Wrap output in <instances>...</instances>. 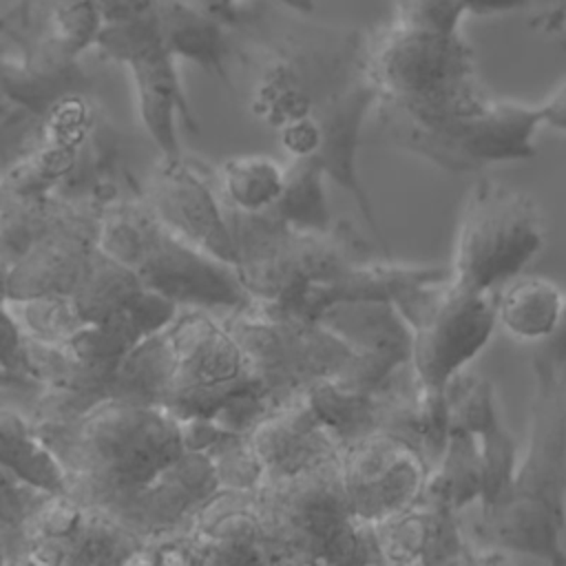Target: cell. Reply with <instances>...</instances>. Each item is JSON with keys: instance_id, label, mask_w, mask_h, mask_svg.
<instances>
[{"instance_id": "43", "label": "cell", "mask_w": 566, "mask_h": 566, "mask_svg": "<svg viewBox=\"0 0 566 566\" xmlns=\"http://www.w3.org/2000/svg\"><path fill=\"white\" fill-rule=\"evenodd\" d=\"M13 562V555H11V542H9V535L7 531L2 528L0 524V564H9Z\"/></svg>"}, {"instance_id": "31", "label": "cell", "mask_w": 566, "mask_h": 566, "mask_svg": "<svg viewBox=\"0 0 566 566\" xmlns=\"http://www.w3.org/2000/svg\"><path fill=\"white\" fill-rule=\"evenodd\" d=\"M272 212L298 232H327L334 228L327 177L314 159H290L285 164L283 195Z\"/></svg>"}, {"instance_id": "26", "label": "cell", "mask_w": 566, "mask_h": 566, "mask_svg": "<svg viewBox=\"0 0 566 566\" xmlns=\"http://www.w3.org/2000/svg\"><path fill=\"white\" fill-rule=\"evenodd\" d=\"M497 325L515 340L544 343L559 327L566 292L535 274H517L493 292Z\"/></svg>"}, {"instance_id": "20", "label": "cell", "mask_w": 566, "mask_h": 566, "mask_svg": "<svg viewBox=\"0 0 566 566\" xmlns=\"http://www.w3.org/2000/svg\"><path fill=\"white\" fill-rule=\"evenodd\" d=\"M369 526L380 564H471L462 513L427 486L402 511Z\"/></svg>"}, {"instance_id": "40", "label": "cell", "mask_w": 566, "mask_h": 566, "mask_svg": "<svg viewBox=\"0 0 566 566\" xmlns=\"http://www.w3.org/2000/svg\"><path fill=\"white\" fill-rule=\"evenodd\" d=\"M467 15L489 18V15H506L520 13L537 7V0H460Z\"/></svg>"}, {"instance_id": "9", "label": "cell", "mask_w": 566, "mask_h": 566, "mask_svg": "<svg viewBox=\"0 0 566 566\" xmlns=\"http://www.w3.org/2000/svg\"><path fill=\"white\" fill-rule=\"evenodd\" d=\"M367 33L354 27L310 24L265 42L254 57L248 108L279 130L310 115L363 75Z\"/></svg>"}, {"instance_id": "2", "label": "cell", "mask_w": 566, "mask_h": 566, "mask_svg": "<svg viewBox=\"0 0 566 566\" xmlns=\"http://www.w3.org/2000/svg\"><path fill=\"white\" fill-rule=\"evenodd\" d=\"M528 444L493 506L462 513L471 564L537 559L566 564V365L531 360Z\"/></svg>"}, {"instance_id": "35", "label": "cell", "mask_w": 566, "mask_h": 566, "mask_svg": "<svg viewBox=\"0 0 566 566\" xmlns=\"http://www.w3.org/2000/svg\"><path fill=\"white\" fill-rule=\"evenodd\" d=\"M206 453L214 467L219 489L223 491H259L265 482L263 464L245 431H228Z\"/></svg>"}, {"instance_id": "30", "label": "cell", "mask_w": 566, "mask_h": 566, "mask_svg": "<svg viewBox=\"0 0 566 566\" xmlns=\"http://www.w3.org/2000/svg\"><path fill=\"white\" fill-rule=\"evenodd\" d=\"M303 398L340 444L376 429L378 394L356 389L338 378H325L310 385Z\"/></svg>"}, {"instance_id": "8", "label": "cell", "mask_w": 566, "mask_h": 566, "mask_svg": "<svg viewBox=\"0 0 566 566\" xmlns=\"http://www.w3.org/2000/svg\"><path fill=\"white\" fill-rule=\"evenodd\" d=\"M374 115L385 139L451 175L482 172L484 168L531 159L535 135L544 126L539 104L493 99L431 115L402 113L376 106Z\"/></svg>"}, {"instance_id": "38", "label": "cell", "mask_w": 566, "mask_h": 566, "mask_svg": "<svg viewBox=\"0 0 566 566\" xmlns=\"http://www.w3.org/2000/svg\"><path fill=\"white\" fill-rule=\"evenodd\" d=\"M276 133H279V144L287 155V159H312L318 153L321 124L314 113L285 124Z\"/></svg>"}, {"instance_id": "13", "label": "cell", "mask_w": 566, "mask_h": 566, "mask_svg": "<svg viewBox=\"0 0 566 566\" xmlns=\"http://www.w3.org/2000/svg\"><path fill=\"white\" fill-rule=\"evenodd\" d=\"M95 49L130 73L139 122L159 155L181 153L177 119L190 133H199V119L179 80L177 60L159 35L155 9L139 18L108 22Z\"/></svg>"}, {"instance_id": "22", "label": "cell", "mask_w": 566, "mask_h": 566, "mask_svg": "<svg viewBox=\"0 0 566 566\" xmlns=\"http://www.w3.org/2000/svg\"><path fill=\"white\" fill-rule=\"evenodd\" d=\"M245 436L263 464L265 482L298 475L340 451V442L321 424L303 394L265 411Z\"/></svg>"}, {"instance_id": "10", "label": "cell", "mask_w": 566, "mask_h": 566, "mask_svg": "<svg viewBox=\"0 0 566 566\" xmlns=\"http://www.w3.org/2000/svg\"><path fill=\"white\" fill-rule=\"evenodd\" d=\"M221 318L241 345L270 407L318 380L345 376L356 358V352L316 318L276 305L254 301Z\"/></svg>"}, {"instance_id": "11", "label": "cell", "mask_w": 566, "mask_h": 566, "mask_svg": "<svg viewBox=\"0 0 566 566\" xmlns=\"http://www.w3.org/2000/svg\"><path fill=\"white\" fill-rule=\"evenodd\" d=\"M544 241L546 223L535 199L493 177H480L460 212L451 279L478 292H495L524 272Z\"/></svg>"}, {"instance_id": "29", "label": "cell", "mask_w": 566, "mask_h": 566, "mask_svg": "<svg viewBox=\"0 0 566 566\" xmlns=\"http://www.w3.org/2000/svg\"><path fill=\"white\" fill-rule=\"evenodd\" d=\"M228 208L256 214L276 206L285 186V166L268 155H234L214 166Z\"/></svg>"}, {"instance_id": "16", "label": "cell", "mask_w": 566, "mask_h": 566, "mask_svg": "<svg viewBox=\"0 0 566 566\" xmlns=\"http://www.w3.org/2000/svg\"><path fill=\"white\" fill-rule=\"evenodd\" d=\"M338 464L349 511L363 524L402 511L420 495L429 475L413 449L380 429L340 444Z\"/></svg>"}, {"instance_id": "1", "label": "cell", "mask_w": 566, "mask_h": 566, "mask_svg": "<svg viewBox=\"0 0 566 566\" xmlns=\"http://www.w3.org/2000/svg\"><path fill=\"white\" fill-rule=\"evenodd\" d=\"M66 473V493L148 542L161 531V486L192 451L166 407L111 396L82 413L33 422Z\"/></svg>"}, {"instance_id": "25", "label": "cell", "mask_w": 566, "mask_h": 566, "mask_svg": "<svg viewBox=\"0 0 566 566\" xmlns=\"http://www.w3.org/2000/svg\"><path fill=\"white\" fill-rule=\"evenodd\" d=\"M155 22L177 62H190L232 88L228 69L230 24L192 0H155Z\"/></svg>"}, {"instance_id": "44", "label": "cell", "mask_w": 566, "mask_h": 566, "mask_svg": "<svg viewBox=\"0 0 566 566\" xmlns=\"http://www.w3.org/2000/svg\"><path fill=\"white\" fill-rule=\"evenodd\" d=\"M4 283H7V268L0 261V298H4Z\"/></svg>"}, {"instance_id": "21", "label": "cell", "mask_w": 566, "mask_h": 566, "mask_svg": "<svg viewBox=\"0 0 566 566\" xmlns=\"http://www.w3.org/2000/svg\"><path fill=\"white\" fill-rule=\"evenodd\" d=\"M2 42L7 46H0V91L11 106L42 115L69 95L91 93L93 77L82 57L53 40L35 33Z\"/></svg>"}, {"instance_id": "32", "label": "cell", "mask_w": 566, "mask_h": 566, "mask_svg": "<svg viewBox=\"0 0 566 566\" xmlns=\"http://www.w3.org/2000/svg\"><path fill=\"white\" fill-rule=\"evenodd\" d=\"M424 486L464 513L482 500V460L469 431L451 429L440 460L431 467Z\"/></svg>"}, {"instance_id": "6", "label": "cell", "mask_w": 566, "mask_h": 566, "mask_svg": "<svg viewBox=\"0 0 566 566\" xmlns=\"http://www.w3.org/2000/svg\"><path fill=\"white\" fill-rule=\"evenodd\" d=\"M265 564H380L371 526L347 504L338 455L256 491Z\"/></svg>"}, {"instance_id": "17", "label": "cell", "mask_w": 566, "mask_h": 566, "mask_svg": "<svg viewBox=\"0 0 566 566\" xmlns=\"http://www.w3.org/2000/svg\"><path fill=\"white\" fill-rule=\"evenodd\" d=\"M99 208L57 197V208L49 228L7 272L4 298L40 294L69 296L88 256L99 245Z\"/></svg>"}, {"instance_id": "36", "label": "cell", "mask_w": 566, "mask_h": 566, "mask_svg": "<svg viewBox=\"0 0 566 566\" xmlns=\"http://www.w3.org/2000/svg\"><path fill=\"white\" fill-rule=\"evenodd\" d=\"M391 20L429 33H462L467 18L460 0H391Z\"/></svg>"}, {"instance_id": "42", "label": "cell", "mask_w": 566, "mask_h": 566, "mask_svg": "<svg viewBox=\"0 0 566 566\" xmlns=\"http://www.w3.org/2000/svg\"><path fill=\"white\" fill-rule=\"evenodd\" d=\"M537 104L542 111V124L566 133V80L546 99Z\"/></svg>"}, {"instance_id": "39", "label": "cell", "mask_w": 566, "mask_h": 566, "mask_svg": "<svg viewBox=\"0 0 566 566\" xmlns=\"http://www.w3.org/2000/svg\"><path fill=\"white\" fill-rule=\"evenodd\" d=\"M192 2L201 4L203 9H208L210 13L221 18L226 24H237L239 22V4L243 0H192ZM270 2H276L296 15H312V11H314V0H270Z\"/></svg>"}, {"instance_id": "47", "label": "cell", "mask_w": 566, "mask_h": 566, "mask_svg": "<svg viewBox=\"0 0 566 566\" xmlns=\"http://www.w3.org/2000/svg\"><path fill=\"white\" fill-rule=\"evenodd\" d=\"M559 2H562V0H559ZM557 7H559V4H557ZM557 7H555V9H557ZM551 11H553V9H551Z\"/></svg>"}, {"instance_id": "12", "label": "cell", "mask_w": 566, "mask_h": 566, "mask_svg": "<svg viewBox=\"0 0 566 566\" xmlns=\"http://www.w3.org/2000/svg\"><path fill=\"white\" fill-rule=\"evenodd\" d=\"M394 305L411 332V371L427 387H444L467 369L497 327L493 292L451 276L418 285Z\"/></svg>"}, {"instance_id": "41", "label": "cell", "mask_w": 566, "mask_h": 566, "mask_svg": "<svg viewBox=\"0 0 566 566\" xmlns=\"http://www.w3.org/2000/svg\"><path fill=\"white\" fill-rule=\"evenodd\" d=\"M533 360H542L548 365H566V303L555 334L533 347Z\"/></svg>"}, {"instance_id": "3", "label": "cell", "mask_w": 566, "mask_h": 566, "mask_svg": "<svg viewBox=\"0 0 566 566\" xmlns=\"http://www.w3.org/2000/svg\"><path fill=\"white\" fill-rule=\"evenodd\" d=\"M168 378L161 396L179 420H214L232 431H248L270 402L250 363L221 314L179 307L164 327Z\"/></svg>"}, {"instance_id": "37", "label": "cell", "mask_w": 566, "mask_h": 566, "mask_svg": "<svg viewBox=\"0 0 566 566\" xmlns=\"http://www.w3.org/2000/svg\"><path fill=\"white\" fill-rule=\"evenodd\" d=\"M24 363V336L0 298V385H33Z\"/></svg>"}, {"instance_id": "4", "label": "cell", "mask_w": 566, "mask_h": 566, "mask_svg": "<svg viewBox=\"0 0 566 566\" xmlns=\"http://www.w3.org/2000/svg\"><path fill=\"white\" fill-rule=\"evenodd\" d=\"M99 248L124 263L142 285L179 307L217 314L254 303L237 270L170 232L148 208L144 195H130L102 212Z\"/></svg>"}, {"instance_id": "33", "label": "cell", "mask_w": 566, "mask_h": 566, "mask_svg": "<svg viewBox=\"0 0 566 566\" xmlns=\"http://www.w3.org/2000/svg\"><path fill=\"white\" fill-rule=\"evenodd\" d=\"M2 303L20 334L38 343L64 345L86 325L77 314L71 296L66 294H40L20 298L7 296Z\"/></svg>"}, {"instance_id": "14", "label": "cell", "mask_w": 566, "mask_h": 566, "mask_svg": "<svg viewBox=\"0 0 566 566\" xmlns=\"http://www.w3.org/2000/svg\"><path fill=\"white\" fill-rule=\"evenodd\" d=\"M144 542L69 493H46L18 531V564H133Z\"/></svg>"}, {"instance_id": "23", "label": "cell", "mask_w": 566, "mask_h": 566, "mask_svg": "<svg viewBox=\"0 0 566 566\" xmlns=\"http://www.w3.org/2000/svg\"><path fill=\"white\" fill-rule=\"evenodd\" d=\"M197 564L265 562V526L256 491L219 489L188 522Z\"/></svg>"}, {"instance_id": "5", "label": "cell", "mask_w": 566, "mask_h": 566, "mask_svg": "<svg viewBox=\"0 0 566 566\" xmlns=\"http://www.w3.org/2000/svg\"><path fill=\"white\" fill-rule=\"evenodd\" d=\"M234 270L254 301L301 314L307 292L340 276L356 261L376 256L347 221L327 232H298L272 210L245 214L228 208Z\"/></svg>"}, {"instance_id": "34", "label": "cell", "mask_w": 566, "mask_h": 566, "mask_svg": "<svg viewBox=\"0 0 566 566\" xmlns=\"http://www.w3.org/2000/svg\"><path fill=\"white\" fill-rule=\"evenodd\" d=\"M57 197L22 199L0 192V261L7 272L31 250L49 228Z\"/></svg>"}, {"instance_id": "45", "label": "cell", "mask_w": 566, "mask_h": 566, "mask_svg": "<svg viewBox=\"0 0 566 566\" xmlns=\"http://www.w3.org/2000/svg\"><path fill=\"white\" fill-rule=\"evenodd\" d=\"M9 108H11V104L7 102V97H4L2 91H0V122H2V117L9 113Z\"/></svg>"}, {"instance_id": "46", "label": "cell", "mask_w": 566, "mask_h": 566, "mask_svg": "<svg viewBox=\"0 0 566 566\" xmlns=\"http://www.w3.org/2000/svg\"><path fill=\"white\" fill-rule=\"evenodd\" d=\"M537 2H539V4H546V7L551 4V9H555V7L559 4V0H537Z\"/></svg>"}, {"instance_id": "19", "label": "cell", "mask_w": 566, "mask_h": 566, "mask_svg": "<svg viewBox=\"0 0 566 566\" xmlns=\"http://www.w3.org/2000/svg\"><path fill=\"white\" fill-rule=\"evenodd\" d=\"M378 102L376 88L369 84L365 73L318 104L312 113L321 124V146L312 157L325 172L327 181L345 190L358 206L367 228L380 245L382 256H391L389 243L380 230L371 197L363 186L358 172V148L363 139L365 122L374 115Z\"/></svg>"}, {"instance_id": "7", "label": "cell", "mask_w": 566, "mask_h": 566, "mask_svg": "<svg viewBox=\"0 0 566 566\" xmlns=\"http://www.w3.org/2000/svg\"><path fill=\"white\" fill-rule=\"evenodd\" d=\"M363 73L376 106L413 115L469 108L489 97L462 33H429L389 20L367 33Z\"/></svg>"}, {"instance_id": "24", "label": "cell", "mask_w": 566, "mask_h": 566, "mask_svg": "<svg viewBox=\"0 0 566 566\" xmlns=\"http://www.w3.org/2000/svg\"><path fill=\"white\" fill-rule=\"evenodd\" d=\"M376 429L413 449L431 471L451 431L444 387L422 385L405 365L378 391Z\"/></svg>"}, {"instance_id": "28", "label": "cell", "mask_w": 566, "mask_h": 566, "mask_svg": "<svg viewBox=\"0 0 566 566\" xmlns=\"http://www.w3.org/2000/svg\"><path fill=\"white\" fill-rule=\"evenodd\" d=\"M0 467L40 491L66 493V473L55 453L22 411L4 405H0Z\"/></svg>"}, {"instance_id": "18", "label": "cell", "mask_w": 566, "mask_h": 566, "mask_svg": "<svg viewBox=\"0 0 566 566\" xmlns=\"http://www.w3.org/2000/svg\"><path fill=\"white\" fill-rule=\"evenodd\" d=\"M316 321L356 352L349 371L338 378L345 385L378 394L411 360V332L394 303L340 301L323 307Z\"/></svg>"}, {"instance_id": "27", "label": "cell", "mask_w": 566, "mask_h": 566, "mask_svg": "<svg viewBox=\"0 0 566 566\" xmlns=\"http://www.w3.org/2000/svg\"><path fill=\"white\" fill-rule=\"evenodd\" d=\"M146 294L148 290L135 272L97 245L69 296L82 321L88 325L122 316Z\"/></svg>"}, {"instance_id": "15", "label": "cell", "mask_w": 566, "mask_h": 566, "mask_svg": "<svg viewBox=\"0 0 566 566\" xmlns=\"http://www.w3.org/2000/svg\"><path fill=\"white\" fill-rule=\"evenodd\" d=\"M142 195L153 214L177 237L234 268L228 206L212 166L186 155H159Z\"/></svg>"}]
</instances>
